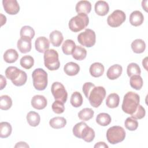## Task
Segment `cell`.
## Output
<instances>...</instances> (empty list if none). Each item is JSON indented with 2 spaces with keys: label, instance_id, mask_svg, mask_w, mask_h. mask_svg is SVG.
<instances>
[{
  "label": "cell",
  "instance_id": "cell-7",
  "mask_svg": "<svg viewBox=\"0 0 148 148\" xmlns=\"http://www.w3.org/2000/svg\"><path fill=\"white\" fill-rule=\"evenodd\" d=\"M125 137V131L120 126L115 125L110 127L106 132L108 141L113 145L123 141Z\"/></svg>",
  "mask_w": 148,
  "mask_h": 148
},
{
  "label": "cell",
  "instance_id": "cell-45",
  "mask_svg": "<svg viewBox=\"0 0 148 148\" xmlns=\"http://www.w3.org/2000/svg\"><path fill=\"white\" fill-rule=\"evenodd\" d=\"M14 147H29V146L24 142H19L17 143L14 146Z\"/></svg>",
  "mask_w": 148,
  "mask_h": 148
},
{
  "label": "cell",
  "instance_id": "cell-46",
  "mask_svg": "<svg viewBox=\"0 0 148 148\" xmlns=\"http://www.w3.org/2000/svg\"><path fill=\"white\" fill-rule=\"evenodd\" d=\"M147 57H145L143 61H142V65H143V66L145 68V69L146 70H147Z\"/></svg>",
  "mask_w": 148,
  "mask_h": 148
},
{
  "label": "cell",
  "instance_id": "cell-11",
  "mask_svg": "<svg viewBox=\"0 0 148 148\" xmlns=\"http://www.w3.org/2000/svg\"><path fill=\"white\" fill-rule=\"evenodd\" d=\"M125 13L120 10H116L113 12L107 18V23L111 27H118L125 20Z\"/></svg>",
  "mask_w": 148,
  "mask_h": 148
},
{
  "label": "cell",
  "instance_id": "cell-17",
  "mask_svg": "<svg viewBox=\"0 0 148 148\" xmlns=\"http://www.w3.org/2000/svg\"><path fill=\"white\" fill-rule=\"evenodd\" d=\"M95 13L101 16H105L109 11V6L108 3L104 1H97L94 6Z\"/></svg>",
  "mask_w": 148,
  "mask_h": 148
},
{
  "label": "cell",
  "instance_id": "cell-16",
  "mask_svg": "<svg viewBox=\"0 0 148 148\" xmlns=\"http://www.w3.org/2000/svg\"><path fill=\"white\" fill-rule=\"evenodd\" d=\"M17 48L18 50L22 53H27L29 52L31 50V39L20 38L17 41Z\"/></svg>",
  "mask_w": 148,
  "mask_h": 148
},
{
  "label": "cell",
  "instance_id": "cell-41",
  "mask_svg": "<svg viewBox=\"0 0 148 148\" xmlns=\"http://www.w3.org/2000/svg\"><path fill=\"white\" fill-rule=\"evenodd\" d=\"M146 111L145 108L140 105H139L136 111L131 114V117L135 119H141L145 116Z\"/></svg>",
  "mask_w": 148,
  "mask_h": 148
},
{
  "label": "cell",
  "instance_id": "cell-34",
  "mask_svg": "<svg viewBox=\"0 0 148 148\" xmlns=\"http://www.w3.org/2000/svg\"><path fill=\"white\" fill-rule=\"evenodd\" d=\"M20 35L21 38L32 39L35 36V31L31 27L25 25L21 28Z\"/></svg>",
  "mask_w": 148,
  "mask_h": 148
},
{
  "label": "cell",
  "instance_id": "cell-40",
  "mask_svg": "<svg viewBox=\"0 0 148 148\" xmlns=\"http://www.w3.org/2000/svg\"><path fill=\"white\" fill-rule=\"evenodd\" d=\"M64 102L56 100L52 104L51 108L53 111L56 114L62 113L65 110V106Z\"/></svg>",
  "mask_w": 148,
  "mask_h": 148
},
{
  "label": "cell",
  "instance_id": "cell-24",
  "mask_svg": "<svg viewBox=\"0 0 148 148\" xmlns=\"http://www.w3.org/2000/svg\"><path fill=\"white\" fill-rule=\"evenodd\" d=\"M131 48L134 53L140 54L145 51L146 49V43L142 39H136L132 42Z\"/></svg>",
  "mask_w": 148,
  "mask_h": 148
},
{
  "label": "cell",
  "instance_id": "cell-35",
  "mask_svg": "<svg viewBox=\"0 0 148 148\" xmlns=\"http://www.w3.org/2000/svg\"><path fill=\"white\" fill-rule=\"evenodd\" d=\"M70 102L71 105L75 108L80 107L83 103V97L82 94L77 91L74 92L71 97Z\"/></svg>",
  "mask_w": 148,
  "mask_h": 148
},
{
  "label": "cell",
  "instance_id": "cell-31",
  "mask_svg": "<svg viewBox=\"0 0 148 148\" xmlns=\"http://www.w3.org/2000/svg\"><path fill=\"white\" fill-rule=\"evenodd\" d=\"M112 121L110 116L106 113H101L96 117V122L101 126L108 125Z\"/></svg>",
  "mask_w": 148,
  "mask_h": 148
},
{
  "label": "cell",
  "instance_id": "cell-39",
  "mask_svg": "<svg viewBox=\"0 0 148 148\" xmlns=\"http://www.w3.org/2000/svg\"><path fill=\"white\" fill-rule=\"evenodd\" d=\"M125 128L130 131H135L138 127V123L136 119L132 117H128L126 119L125 123Z\"/></svg>",
  "mask_w": 148,
  "mask_h": 148
},
{
  "label": "cell",
  "instance_id": "cell-14",
  "mask_svg": "<svg viewBox=\"0 0 148 148\" xmlns=\"http://www.w3.org/2000/svg\"><path fill=\"white\" fill-rule=\"evenodd\" d=\"M31 105L36 109H43L47 105V99L43 95H34L31 99Z\"/></svg>",
  "mask_w": 148,
  "mask_h": 148
},
{
  "label": "cell",
  "instance_id": "cell-26",
  "mask_svg": "<svg viewBox=\"0 0 148 148\" xmlns=\"http://www.w3.org/2000/svg\"><path fill=\"white\" fill-rule=\"evenodd\" d=\"M120 97L116 93L110 94L106 100V105L109 108H116L119 105Z\"/></svg>",
  "mask_w": 148,
  "mask_h": 148
},
{
  "label": "cell",
  "instance_id": "cell-6",
  "mask_svg": "<svg viewBox=\"0 0 148 148\" xmlns=\"http://www.w3.org/2000/svg\"><path fill=\"white\" fill-rule=\"evenodd\" d=\"M106 96V90L103 87L94 86L90 90L88 99L90 105L94 107L98 108L102 103Z\"/></svg>",
  "mask_w": 148,
  "mask_h": 148
},
{
  "label": "cell",
  "instance_id": "cell-29",
  "mask_svg": "<svg viewBox=\"0 0 148 148\" xmlns=\"http://www.w3.org/2000/svg\"><path fill=\"white\" fill-rule=\"evenodd\" d=\"M76 47L75 43L71 39H66L62 45V50L65 55L72 54Z\"/></svg>",
  "mask_w": 148,
  "mask_h": 148
},
{
  "label": "cell",
  "instance_id": "cell-19",
  "mask_svg": "<svg viewBox=\"0 0 148 148\" xmlns=\"http://www.w3.org/2000/svg\"><path fill=\"white\" fill-rule=\"evenodd\" d=\"M104 66L100 62H94L91 65L89 72L90 75L94 77L101 76L104 72Z\"/></svg>",
  "mask_w": 148,
  "mask_h": 148
},
{
  "label": "cell",
  "instance_id": "cell-22",
  "mask_svg": "<svg viewBox=\"0 0 148 148\" xmlns=\"http://www.w3.org/2000/svg\"><path fill=\"white\" fill-rule=\"evenodd\" d=\"M64 71L67 75L72 76L76 75L79 73L80 71V66L75 62H69L65 65Z\"/></svg>",
  "mask_w": 148,
  "mask_h": 148
},
{
  "label": "cell",
  "instance_id": "cell-36",
  "mask_svg": "<svg viewBox=\"0 0 148 148\" xmlns=\"http://www.w3.org/2000/svg\"><path fill=\"white\" fill-rule=\"evenodd\" d=\"M12 105V100L11 98L7 95H2L0 98V108L3 110L9 109Z\"/></svg>",
  "mask_w": 148,
  "mask_h": 148
},
{
  "label": "cell",
  "instance_id": "cell-25",
  "mask_svg": "<svg viewBox=\"0 0 148 148\" xmlns=\"http://www.w3.org/2000/svg\"><path fill=\"white\" fill-rule=\"evenodd\" d=\"M27 120L30 126L36 127L40 123V117L38 113L31 111L28 112L27 115Z\"/></svg>",
  "mask_w": 148,
  "mask_h": 148
},
{
  "label": "cell",
  "instance_id": "cell-42",
  "mask_svg": "<svg viewBox=\"0 0 148 148\" xmlns=\"http://www.w3.org/2000/svg\"><path fill=\"white\" fill-rule=\"evenodd\" d=\"M94 86H95V84H94L93 83H92L91 82H86L83 84L82 90H83V92L84 94L85 97L87 98H88V94H89V92H90V90Z\"/></svg>",
  "mask_w": 148,
  "mask_h": 148
},
{
  "label": "cell",
  "instance_id": "cell-37",
  "mask_svg": "<svg viewBox=\"0 0 148 148\" xmlns=\"http://www.w3.org/2000/svg\"><path fill=\"white\" fill-rule=\"evenodd\" d=\"M20 64L23 68L29 69L31 68L34 64V58L31 56H24L21 58Z\"/></svg>",
  "mask_w": 148,
  "mask_h": 148
},
{
  "label": "cell",
  "instance_id": "cell-12",
  "mask_svg": "<svg viewBox=\"0 0 148 148\" xmlns=\"http://www.w3.org/2000/svg\"><path fill=\"white\" fill-rule=\"evenodd\" d=\"M2 4L5 11L10 14H16L20 10V6L16 0H3Z\"/></svg>",
  "mask_w": 148,
  "mask_h": 148
},
{
  "label": "cell",
  "instance_id": "cell-8",
  "mask_svg": "<svg viewBox=\"0 0 148 148\" xmlns=\"http://www.w3.org/2000/svg\"><path fill=\"white\" fill-rule=\"evenodd\" d=\"M44 64L45 66L50 71L57 70L60 66L58 59V54L54 49L46 50L44 53Z\"/></svg>",
  "mask_w": 148,
  "mask_h": 148
},
{
  "label": "cell",
  "instance_id": "cell-21",
  "mask_svg": "<svg viewBox=\"0 0 148 148\" xmlns=\"http://www.w3.org/2000/svg\"><path fill=\"white\" fill-rule=\"evenodd\" d=\"M50 42L54 47H59L62 43L64 37L62 33L57 30L52 31L49 35Z\"/></svg>",
  "mask_w": 148,
  "mask_h": 148
},
{
  "label": "cell",
  "instance_id": "cell-43",
  "mask_svg": "<svg viewBox=\"0 0 148 148\" xmlns=\"http://www.w3.org/2000/svg\"><path fill=\"white\" fill-rule=\"evenodd\" d=\"M6 85V80L3 75H1V90H2Z\"/></svg>",
  "mask_w": 148,
  "mask_h": 148
},
{
  "label": "cell",
  "instance_id": "cell-44",
  "mask_svg": "<svg viewBox=\"0 0 148 148\" xmlns=\"http://www.w3.org/2000/svg\"><path fill=\"white\" fill-rule=\"evenodd\" d=\"M94 147L95 148H97V147H99V148L103 147V148H104V147H108V146L104 142H99L97 143L94 145Z\"/></svg>",
  "mask_w": 148,
  "mask_h": 148
},
{
  "label": "cell",
  "instance_id": "cell-33",
  "mask_svg": "<svg viewBox=\"0 0 148 148\" xmlns=\"http://www.w3.org/2000/svg\"><path fill=\"white\" fill-rule=\"evenodd\" d=\"M130 86L132 88L139 90L143 86V79L140 75H134L130 77Z\"/></svg>",
  "mask_w": 148,
  "mask_h": 148
},
{
  "label": "cell",
  "instance_id": "cell-28",
  "mask_svg": "<svg viewBox=\"0 0 148 148\" xmlns=\"http://www.w3.org/2000/svg\"><path fill=\"white\" fill-rule=\"evenodd\" d=\"M12 131L10 124L8 122H1L0 123V136L2 138L9 137Z\"/></svg>",
  "mask_w": 148,
  "mask_h": 148
},
{
  "label": "cell",
  "instance_id": "cell-13",
  "mask_svg": "<svg viewBox=\"0 0 148 148\" xmlns=\"http://www.w3.org/2000/svg\"><path fill=\"white\" fill-rule=\"evenodd\" d=\"M35 49L39 53H45L49 50L50 47V42L48 39L45 36H40L36 38L35 42Z\"/></svg>",
  "mask_w": 148,
  "mask_h": 148
},
{
  "label": "cell",
  "instance_id": "cell-32",
  "mask_svg": "<svg viewBox=\"0 0 148 148\" xmlns=\"http://www.w3.org/2000/svg\"><path fill=\"white\" fill-rule=\"evenodd\" d=\"M94 114V112L91 108H84L82 109L78 113V117L79 118L84 121H88L90 120L93 117Z\"/></svg>",
  "mask_w": 148,
  "mask_h": 148
},
{
  "label": "cell",
  "instance_id": "cell-15",
  "mask_svg": "<svg viewBox=\"0 0 148 148\" xmlns=\"http://www.w3.org/2000/svg\"><path fill=\"white\" fill-rule=\"evenodd\" d=\"M123 68L120 65L114 64L109 68L106 76L110 80H115L120 77L122 73Z\"/></svg>",
  "mask_w": 148,
  "mask_h": 148
},
{
  "label": "cell",
  "instance_id": "cell-9",
  "mask_svg": "<svg viewBox=\"0 0 148 148\" xmlns=\"http://www.w3.org/2000/svg\"><path fill=\"white\" fill-rule=\"evenodd\" d=\"M77 40L82 46L87 47H91L95 43V33L91 29H86L84 32H81L78 35Z\"/></svg>",
  "mask_w": 148,
  "mask_h": 148
},
{
  "label": "cell",
  "instance_id": "cell-5",
  "mask_svg": "<svg viewBox=\"0 0 148 148\" xmlns=\"http://www.w3.org/2000/svg\"><path fill=\"white\" fill-rule=\"evenodd\" d=\"M89 18L86 14L78 13L77 15L72 17L69 21L68 26L69 29L77 32L85 28L88 24Z\"/></svg>",
  "mask_w": 148,
  "mask_h": 148
},
{
  "label": "cell",
  "instance_id": "cell-30",
  "mask_svg": "<svg viewBox=\"0 0 148 148\" xmlns=\"http://www.w3.org/2000/svg\"><path fill=\"white\" fill-rule=\"evenodd\" d=\"M87 56V51L86 50L80 46H76L73 53L72 57L74 59L81 61L84 59Z\"/></svg>",
  "mask_w": 148,
  "mask_h": 148
},
{
  "label": "cell",
  "instance_id": "cell-20",
  "mask_svg": "<svg viewBox=\"0 0 148 148\" xmlns=\"http://www.w3.org/2000/svg\"><path fill=\"white\" fill-rule=\"evenodd\" d=\"M75 9L77 13L87 14L91 12V4L88 1H80L76 3Z\"/></svg>",
  "mask_w": 148,
  "mask_h": 148
},
{
  "label": "cell",
  "instance_id": "cell-4",
  "mask_svg": "<svg viewBox=\"0 0 148 148\" xmlns=\"http://www.w3.org/2000/svg\"><path fill=\"white\" fill-rule=\"evenodd\" d=\"M33 86L39 91L44 90L47 86V73L42 68L35 69L32 74Z\"/></svg>",
  "mask_w": 148,
  "mask_h": 148
},
{
  "label": "cell",
  "instance_id": "cell-38",
  "mask_svg": "<svg viewBox=\"0 0 148 148\" xmlns=\"http://www.w3.org/2000/svg\"><path fill=\"white\" fill-rule=\"evenodd\" d=\"M127 73L129 77H131L134 75H140L141 70L139 66L134 62L130 63L127 68Z\"/></svg>",
  "mask_w": 148,
  "mask_h": 148
},
{
  "label": "cell",
  "instance_id": "cell-23",
  "mask_svg": "<svg viewBox=\"0 0 148 148\" xmlns=\"http://www.w3.org/2000/svg\"><path fill=\"white\" fill-rule=\"evenodd\" d=\"M18 58V54L15 49H8L3 54V60L7 63H13Z\"/></svg>",
  "mask_w": 148,
  "mask_h": 148
},
{
  "label": "cell",
  "instance_id": "cell-3",
  "mask_svg": "<svg viewBox=\"0 0 148 148\" xmlns=\"http://www.w3.org/2000/svg\"><path fill=\"white\" fill-rule=\"evenodd\" d=\"M6 78L10 79L12 83L16 86L24 85L27 80L26 73L16 66H9L5 71Z\"/></svg>",
  "mask_w": 148,
  "mask_h": 148
},
{
  "label": "cell",
  "instance_id": "cell-10",
  "mask_svg": "<svg viewBox=\"0 0 148 148\" xmlns=\"http://www.w3.org/2000/svg\"><path fill=\"white\" fill-rule=\"evenodd\" d=\"M51 91L55 100L60 101L64 103L66 102L68 93L62 83L57 82H54L51 85Z\"/></svg>",
  "mask_w": 148,
  "mask_h": 148
},
{
  "label": "cell",
  "instance_id": "cell-2",
  "mask_svg": "<svg viewBox=\"0 0 148 148\" xmlns=\"http://www.w3.org/2000/svg\"><path fill=\"white\" fill-rule=\"evenodd\" d=\"M139 95L132 91L127 92L123 99L122 103V110L126 113L132 114L136 110L139 105Z\"/></svg>",
  "mask_w": 148,
  "mask_h": 148
},
{
  "label": "cell",
  "instance_id": "cell-27",
  "mask_svg": "<svg viewBox=\"0 0 148 148\" xmlns=\"http://www.w3.org/2000/svg\"><path fill=\"white\" fill-rule=\"evenodd\" d=\"M66 124V120L63 117H55L49 121V125L53 128L60 129L64 128Z\"/></svg>",
  "mask_w": 148,
  "mask_h": 148
},
{
  "label": "cell",
  "instance_id": "cell-1",
  "mask_svg": "<svg viewBox=\"0 0 148 148\" xmlns=\"http://www.w3.org/2000/svg\"><path fill=\"white\" fill-rule=\"evenodd\" d=\"M72 132L76 137L82 139L86 142H92L95 135L94 130L83 121L76 124Z\"/></svg>",
  "mask_w": 148,
  "mask_h": 148
},
{
  "label": "cell",
  "instance_id": "cell-18",
  "mask_svg": "<svg viewBox=\"0 0 148 148\" xmlns=\"http://www.w3.org/2000/svg\"><path fill=\"white\" fill-rule=\"evenodd\" d=\"M144 20L143 14L139 10L132 12L130 16V23L131 25L138 27L142 24Z\"/></svg>",
  "mask_w": 148,
  "mask_h": 148
}]
</instances>
